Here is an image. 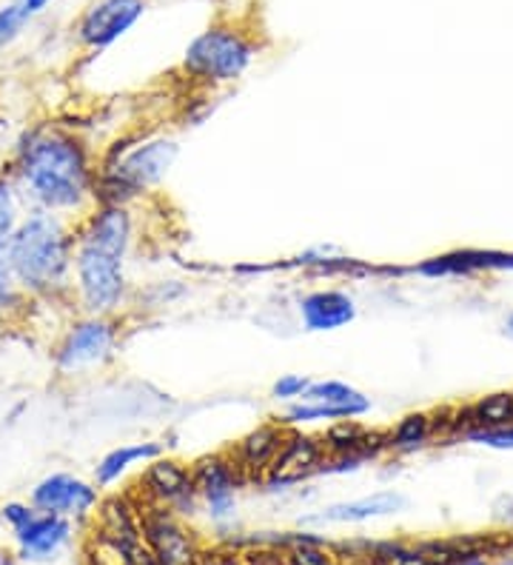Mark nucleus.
<instances>
[{
    "label": "nucleus",
    "instance_id": "f257e3e1",
    "mask_svg": "<svg viewBox=\"0 0 513 565\" xmlns=\"http://www.w3.org/2000/svg\"><path fill=\"white\" fill-rule=\"evenodd\" d=\"M9 174L29 209L68 217L95 203L97 169L89 146L63 126L46 124L26 131Z\"/></svg>",
    "mask_w": 513,
    "mask_h": 565
},
{
    "label": "nucleus",
    "instance_id": "f03ea898",
    "mask_svg": "<svg viewBox=\"0 0 513 565\" xmlns=\"http://www.w3.org/2000/svg\"><path fill=\"white\" fill-rule=\"evenodd\" d=\"M131 246V214L126 206H97L75 226L77 303L86 315L117 311L126 295V255Z\"/></svg>",
    "mask_w": 513,
    "mask_h": 565
},
{
    "label": "nucleus",
    "instance_id": "7ed1b4c3",
    "mask_svg": "<svg viewBox=\"0 0 513 565\" xmlns=\"http://www.w3.org/2000/svg\"><path fill=\"white\" fill-rule=\"evenodd\" d=\"M12 277L26 297H57L72 286L75 228L66 217L29 209L12 237Z\"/></svg>",
    "mask_w": 513,
    "mask_h": 565
},
{
    "label": "nucleus",
    "instance_id": "20e7f679",
    "mask_svg": "<svg viewBox=\"0 0 513 565\" xmlns=\"http://www.w3.org/2000/svg\"><path fill=\"white\" fill-rule=\"evenodd\" d=\"M178 158V143L169 138H151L137 146H120L97 169V206H126L131 198L165 178Z\"/></svg>",
    "mask_w": 513,
    "mask_h": 565
},
{
    "label": "nucleus",
    "instance_id": "39448f33",
    "mask_svg": "<svg viewBox=\"0 0 513 565\" xmlns=\"http://www.w3.org/2000/svg\"><path fill=\"white\" fill-rule=\"evenodd\" d=\"M254 43L243 32L214 26L194 38L185 49L183 70L203 83H232L252 66Z\"/></svg>",
    "mask_w": 513,
    "mask_h": 565
},
{
    "label": "nucleus",
    "instance_id": "423d86ee",
    "mask_svg": "<svg viewBox=\"0 0 513 565\" xmlns=\"http://www.w3.org/2000/svg\"><path fill=\"white\" fill-rule=\"evenodd\" d=\"M117 326L106 315H86L63 331L55 345V365L61 374H81L97 369L115 354Z\"/></svg>",
    "mask_w": 513,
    "mask_h": 565
},
{
    "label": "nucleus",
    "instance_id": "0eeeda50",
    "mask_svg": "<svg viewBox=\"0 0 513 565\" xmlns=\"http://www.w3.org/2000/svg\"><path fill=\"white\" fill-rule=\"evenodd\" d=\"M146 545L158 565H203V554L194 534L165 505H137Z\"/></svg>",
    "mask_w": 513,
    "mask_h": 565
},
{
    "label": "nucleus",
    "instance_id": "6e6552de",
    "mask_svg": "<svg viewBox=\"0 0 513 565\" xmlns=\"http://www.w3.org/2000/svg\"><path fill=\"white\" fill-rule=\"evenodd\" d=\"M194 491L205 503L212 520L223 523V520L234 518V509H237V486L243 483V471L234 462V457H203V460L194 462L192 469Z\"/></svg>",
    "mask_w": 513,
    "mask_h": 565
},
{
    "label": "nucleus",
    "instance_id": "1a4fd4ad",
    "mask_svg": "<svg viewBox=\"0 0 513 565\" xmlns=\"http://www.w3.org/2000/svg\"><path fill=\"white\" fill-rule=\"evenodd\" d=\"M29 503L38 511L61 514V518L68 520L86 518L100 503V491H97V486L86 483L83 477L68 475V471H55V475L43 477L41 483L34 486Z\"/></svg>",
    "mask_w": 513,
    "mask_h": 565
},
{
    "label": "nucleus",
    "instance_id": "9d476101",
    "mask_svg": "<svg viewBox=\"0 0 513 565\" xmlns=\"http://www.w3.org/2000/svg\"><path fill=\"white\" fill-rule=\"evenodd\" d=\"M143 0H97L77 23V41L89 49L111 46L143 18Z\"/></svg>",
    "mask_w": 513,
    "mask_h": 565
},
{
    "label": "nucleus",
    "instance_id": "9b49d317",
    "mask_svg": "<svg viewBox=\"0 0 513 565\" xmlns=\"http://www.w3.org/2000/svg\"><path fill=\"white\" fill-rule=\"evenodd\" d=\"M72 540V520L61 514L38 511L26 525L14 529L18 557L26 563H49L63 552Z\"/></svg>",
    "mask_w": 513,
    "mask_h": 565
},
{
    "label": "nucleus",
    "instance_id": "f8f14e48",
    "mask_svg": "<svg viewBox=\"0 0 513 565\" xmlns=\"http://www.w3.org/2000/svg\"><path fill=\"white\" fill-rule=\"evenodd\" d=\"M143 494L149 503L165 505V509H180V505H192L197 491H194L192 471L185 469L183 462L154 457L149 469L143 471Z\"/></svg>",
    "mask_w": 513,
    "mask_h": 565
},
{
    "label": "nucleus",
    "instance_id": "ddd939ff",
    "mask_svg": "<svg viewBox=\"0 0 513 565\" xmlns=\"http://www.w3.org/2000/svg\"><path fill=\"white\" fill-rule=\"evenodd\" d=\"M325 446L322 440L300 435V431H288L286 443H282L280 455L274 460L271 471H268V483H300L302 477L314 475L325 466Z\"/></svg>",
    "mask_w": 513,
    "mask_h": 565
},
{
    "label": "nucleus",
    "instance_id": "4468645a",
    "mask_svg": "<svg viewBox=\"0 0 513 565\" xmlns=\"http://www.w3.org/2000/svg\"><path fill=\"white\" fill-rule=\"evenodd\" d=\"M286 428L282 423H266V426L248 431L243 440L234 448V462L239 466L243 477H252V480H266L268 471H271L274 460L280 455L282 443H286Z\"/></svg>",
    "mask_w": 513,
    "mask_h": 565
},
{
    "label": "nucleus",
    "instance_id": "2eb2a0df",
    "mask_svg": "<svg viewBox=\"0 0 513 565\" xmlns=\"http://www.w3.org/2000/svg\"><path fill=\"white\" fill-rule=\"evenodd\" d=\"M405 509V497L399 491H376L371 497H360L351 503H336L322 509L314 518H306V523L317 525H354V523H368L376 518H388Z\"/></svg>",
    "mask_w": 513,
    "mask_h": 565
},
{
    "label": "nucleus",
    "instance_id": "dca6fc26",
    "mask_svg": "<svg viewBox=\"0 0 513 565\" xmlns=\"http://www.w3.org/2000/svg\"><path fill=\"white\" fill-rule=\"evenodd\" d=\"M354 297L340 289L311 291L300 300V320L308 331H336L354 323Z\"/></svg>",
    "mask_w": 513,
    "mask_h": 565
},
{
    "label": "nucleus",
    "instance_id": "f3484780",
    "mask_svg": "<svg viewBox=\"0 0 513 565\" xmlns=\"http://www.w3.org/2000/svg\"><path fill=\"white\" fill-rule=\"evenodd\" d=\"M325 455L342 462H360L363 457H374L380 448H388V435H374L356 420H336L322 437Z\"/></svg>",
    "mask_w": 513,
    "mask_h": 565
},
{
    "label": "nucleus",
    "instance_id": "a211bd4d",
    "mask_svg": "<svg viewBox=\"0 0 513 565\" xmlns=\"http://www.w3.org/2000/svg\"><path fill=\"white\" fill-rule=\"evenodd\" d=\"M306 403H320V406L331 408V412L340 417V420H354V417H363L371 412V401L363 392H356L349 383H340V380H320V383H311L302 394Z\"/></svg>",
    "mask_w": 513,
    "mask_h": 565
},
{
    "label": "nucleus",
    "instance_id": "6ab92c4d",
    "mask_svg": "<svg viewBox=\"0 0 513 565\" xmlns=\"http://www.w3.org/2000/svg\"><path fill=\"white\" fill-rule=\"evenodd\" d=\"M160 455H163V448L158 443H126V446L111 448L109 455H103L97 460L95 483L106 489V486L117 483L131 466H137V462H151Z\"/></svg>",
    "mask_w": 513,
    "mask_h": 565
},
{
    "label": "nucleus",
    "instance_id": "aec40b11",
    "mask_svg": "<svg viewBox=\"0 0 513 565\" xmlns=\"http://www.w3.org/2000/svg\"><path fill=\"white\" fill-rule=\"evenodd\" d=\"M23 217V198L18 192V183L12 174H0V280L12 277V263H9V252H12L14 228Z\"/></svg>",
    "mask_w": 513,
    "mask_h": 565
},
{
    "label": "nucleus",
    "instance_id": "412c9836",
    "mask_svg": "<svg viewBox=\"0 0 513 565\" xmlns=\"http://www.w3.org/2000/svg\"><path fill=\"white\" fill-rule=\"evenodd\" d=\"M466 417V428L462 435L471 428H505L513 423V392H496L479 397L477 403L462 412Z\"/></svg>",
    "mask_w": 513,
    "mask_h": 565
},
{
    "label": "nucleus",
    "instance_id": "4be33fe9",
    "mask_svg": "<svg viewBox=\"0 0 513 565\" xmlns=\"http://www.w3.org/2000/svg\"><path fill=\"white\" fill-rule=\"evenodd\" d=\"M434 435H437V420H431V414H405L388 431V448L391 451H417L428 446Z\"/></svg>",
    "mask_w": 513,
    "mask_h": 565
},
{
    "label": "nucleus",
    "instance_id": "5701e85b",
    "mask_svg": "<svg viewBox=\"0 0 513 565\" xmlns=\"http://www.w3.org/2000/svg\"><path fill=\"white\" fill-rule=\"evenodd\" d=\"M371 563L374 565H434L428 552L423 548H408L403 543H380L371 552Z\"/></svg>",
    "mask_w": 513,
    "mask_h": 565
},
{
    "label": "nucleus",
    "instance_id": "b1692460",
    "mask_svg": "<svg viewBox=\"0 0 513 565\" xmlns=\"http://www.w3.org/2000/svg\"><path fill=\"white\" fill-rule=\"evenodd\" d=\"M286 565H340L331 552H325L317 540H308V543L295 545L288 552Z\"/></svg>",
    "mask_w": 513,
    "mask_h": 565
},
{
    "label": "nucleus",
    "instance_id": "393cba45",
    "mask_svg": "<svg viewBox=\"0 0 513 565\" xmlns=\"http://www.w3.org/2000/svg\"><path fill=\"white\" fill-rule=\"evenodd\" d=\"M466 437L477 446L513 448V423L505 428H471V431H466Z\"/></svg>",
    "mask_w": 513,
    "mask_h": 565
},
{
    "label": "nucleus",
    "instance_id": "a878e982",
    "mask_svg": "<svg viewBox=\"0 0 513 565\" xmlns=\"http://www.w3.org/2000/svg\"><path fill=\"white\" fill-rule=\"evenodd\" d=\"M308 386H311V380L306 374H282L271 386V394L274 401H302V394H306Z\"/></svg>",
    "mask_w": 513,
    "mask_h": 565
},
{
    "label": "nucleus",
    "instance_id": "bb28decb",
    "mask_svg": "<svg viewBox=\"0 0 513 565\" xmlns=\"http://www.w3.org/2000/svg\"><path fill=\"white\" fill-rule=\"evenodd\" d=\"M26 18L21 14V9L9 3V7H0V49L9 46L14 38L21 35L23 26H26Z\"/></svg>",
    "mask_w": 513,
    "mask_h": 565
},
{
    "label": "nucleus",
    "instance_id": "cd10ccee",
    "mask_svg": "<svg viewBox=\"0 0 513 565\" xmlns=\"http://www.w3.org/2000/svg\"><path fill=\"white\" fill-rule=\"evenodd\" d=\"M34 514H38V509H34L32 503H7L3 509H0V518H3V523H7L12 531L26 525Z\"/></svg>",
    "mask_w": 513,
    "mask_h": 565
},
{
    "label": "nucleus",
    "instance_id": "c85d7f7f",
    "mask_svg": "<svg viewBox=\"0 0 513 565\" xmlns=\"http://www.w3.org/2000/svg\"><path fill=\"white\" fill-rule=\"evenodd\" d=\"M49 3H52V0H14V7L21 9V14L26 21H32L34 14H41Z\"/></svg>",
    "mask_w": 513,
    "mask_h": 565
},
{
    "label": "nucleus",
    "instance_id": "c756f323",
    "mask_svg": "<svg viewBox=\"0 0 513 565\" xmlns=\"http://www.w3.org/2000/svg\"><path fill=\"white\" fill-rule=\"evenodd\" d=\"M445 565H488V559L482 554H459V557H453L451 563Z\"/></svg>",
    "mask_w": 513,
    "mask_h": 565
},
{
    "label": "nucleus",
    "instance_id": "7c9ffc66",
    "mask_svg": "<svg viewBox=\"0 0 513 565\" xmlns=\"http://www.w3.org/2000/svg\"><path fill=\"white\" fill-rule=\"evenodd\" d=\"M496 565H513V557H505V559H500V563Z\"/></svg>",
    "mask_w": 513,
    "mask_h": 565
},
{
    "label": "nucleus",
    "instance_id": "2f4dec72",
    "mask_svg": "<svg viewBox=\"0 0 513 565\" xmlns=\"http://www.w3.org/2000/svg\"><path fill=\"white\" fill-rule=\"evenodd\" d=\"M507 331H511V334H513V315H511V318H507Z\"/></svg>",
    "mask_w": 513,
    "mask_h": 565
}]
</instances>
